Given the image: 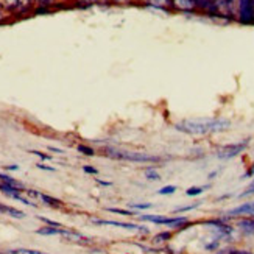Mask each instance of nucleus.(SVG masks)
<instances>
[{
	"label": "nucleus",
	"mask_w": 254,
	"mask_h": 254,
	"mask_svg": "<svg viewBox=\"0 0 254 254\" xmlns=\"http://www.w3.org/2000/svg\"><path fill=\"white\" fill-rule=\"evenodd\" d=\"M231 127V122L226 119H189L183 120L175 125V128L192 136L214 134V132H223Z\"/></svg>",
	"instance_id": "1"
},
{
	"label": "nucleus",
	"mask_w": 254,
	"mask_h": 254,
	"mask_svg": "<svg viewBox=\"0 0 254 254\" xmlns=\"http://www.w3.org/2000/svg\"><path fill=\"white\" fill-rule=\"evenodd\" d=\"M106 154L116 159H122V161H132V162H159L161 158L158 156H151L147 153H139V151H125V150H114V148H108Z\"/></svg>",
	"instance_id": "2"
},
{
	"label": "nucleus",
	"mask_w": 254,
	"mask_h": 254,
	"mask_svg": "<svg viewBox=\"0 0 254 254\" xmlns=\"http://www.w3.org/2000/svg\"><path fill=\"white\" fill-rule=\"evenodd\" d=\"M236 19L240 24H254V0H237L236 2Z\"/></svg>",
	"instance_id": "3"
},
{
	"label": "nucleus",
	"mask_w": 254,
	"mask_h": 254,
	"mask_svg": "<svg viewBox=\"0 0 254 254\" xmlns=\"http://www.w3.org/2000/svg\"><path fill=\"white\" fill-rule=\"evenodd\" d=\"M143 222H151V223H158V225H165V226H172V228H180L184 223H187L186 217H161V215H140Z\"/></svg>",
	"instance_id": "4"
},
{
	"label": "nucleus",
	"mask_w": 254,
	"mask_h": 254,
	"mask_svg": "<svg viewBox=\"0 0 254 254\" xmlns=\"http://www.w3.org/2000/svg\"><path fill=\"white\" fill-rule=\"evenodd\" d=\"M247 147H248V139L237 142V143H229V145H225L222 150L218 151V158L220 159H231V158L237 156V154H240Z\"/></svg>",
	"instance_id": "5"
},
{
	"label": "nucleus",
	"mask_w": 254,
	"mask_h": 254,
	"mask_svg": "<svg viewBox=\"0 0 254 254\" xmlns=\"http://www.w3.org/2000/svg\"><path fill=\"white\" fill-rule=\"evenodd\" d=\"M195 6L198 13L207 14L211 17H220V9L217 0H195Z\"/></svg>",
	"instance_id": "6"
},
{
	"label": "nucleus",
	"mask_w": 254,
	"mask_h": 254,
	"mask_svg": "<svg viewBox=\"0 0 254 254\" xmlns=\"http://www.w3.org/2000/svg\"><path fill=\"white\" fill-rule=\"evenodd\" d=\"M95 225H108V226H119V228H125V229H132V231H140V233L148 234V229L134 225V223H124V222H114V220H92Z\"/></svg>",
	"instance_id": "7"
},
{
	"label": "nucleus",
	"mask_w": 254,
	"mask_h": 254,
	"mask_svg": "<svg viewBox=\"0 0 254 254\" xmlns=\"http://www.w3.org/2000/svg\"><path fill=\"white\" fill-rule=\"evenodd\" d=\"M220 17H236V2L237 0H217Z\"/></svg>",
	"instance_id": "8"
},
{
	"label": "nucleus",
	"mask_w": 254,
	"mask_h": 254,
	"mask_svg": "<svg viewBox=\"0 0 254 254\" xmlns=\"http://www.w3.org/2000/svg\"><path fill=\"white\" fill-rule=\"evenodd\" d=\"M170 8L181 13H195V0H170Z\"/></svg>",
	"instance_id": "9"
},
{
	"label": "nucleus",
	"mask_w": 254,
	"mask_h": 254,
	"mask_svg": "<svg viewBox=\"0 0 254 254\" xmlns=\"http://www.w3.org/2000/svg\"><path fill=\"white\" fill-rule=\"evenodd\" d=\"M251 214H254V201L244 203L242 206H239V207H236V209H233V211L228 212V215H231V217H234V215H251Z\"/></svg>",
	"instance_id": "10"
},
{
	"label": "nucleus",
	"mask_w": 254,
	"mask_h": 254,
	"mask_svg": "<svg viewBox=\"0 0 254 254\" xmlns=\"http://www.w3.org/2000/svg\"><path fill=\"white\" fill-rule=\"evenodd\" d=\"M0 212L6 214L9 217H14V218H24L25 217V214L22 211H19V209H14L11 206H5V204H0Z\"/></svg>",
	"instance_id": "11"
},
{
	"label": "nucleus",
	"mask_w": 254,
	"mask_h": 254,
	"mask_svg": "<svg viewBox=\"0 0 254 254\" xmlns=\"http://www.w3.org/2000/svg\"><path fill=\"white\" fill-rule=\"evenodd\" d=\"M143 3L154 6V8H159V9H165V11L172 9L170 8V0H143Z\"/></svg>",
	"instance_id": "12"
},
{
	"label": "nucleus",
	"mask_w": 254,
	"mask_h": 254,
	"mask_svg": "<svg viewBox=\"0 0 254 254\" xmlns=\"http://www.w3.org/2000/svg\"><path fill=\"white\" fill-rule=\"evenodd\" d=\"M0 6L9 13H16L19 8V0H0Z\"/></svg>",
	"instance_id": "13"
},
{
	"label": "nucleus",
	"mask_w": 254,
	"mask_h": 254,
	"mask_svg": "<svg viewBox=\"0 0 254 254\" xmlns=\"http://www.w3.org/2000/svg\"><path fill=\"white\" fill-rule=\"evenodd\" d=\"M239 226L247 231V233H254V217L251 218H245V220H240L239 222Z\"/></svg>",
	"instance_id": "14"
},
{
	"label": "nucleus",
	"mask_w": 254,
	"mask_h": 254,
	"mask_svg": "<svg viewBox=\"0 0 254 254\" xmlns=\"http://www.w3.org/2000/svg\"><path fill=\"white\" fill-rule=\"evenodd\" d=\"M39 198L41 200L46 203V204H49V206H52V207H60L63 203L60 201V200H57V198H52V196H49V195H46V193H39Z\"/></svg>",
	"instance_id": "15"
},
{
	"label": "nucleus",
	"mask_w": 254,
	"mask_h": 254,
	"mask_svg": "<svg viewBox=\"0 0 254 254\" xmlns=\"http://www.w3.org/2000/svg\"><path fill=\"white\" fill-rule=\"evenodd\" d=\"M0 181L2 183H5V184H9V186H14V187H19V189H24V186H22L19 181H16V180H13L11 176H8V175H3V173H0Z\"/></svg>",
	"instance_id": "16"
},
{
	"label": "nucleus",
	"mask_w": 254,
	"mask_h": 254,
	"mask_svg": "<svg viewBox=\"0 0 254 254\" xmlns=\"http://www.w3.org/2000/svg\"><path fill=\"white\" fill-rule=\"evenodd\" d=\"M170 239H172L170 231H165V233H159V234L154 236V242H156V244H162V242H167Z\"/></svg>",
	"instance_id": "17"
},
{
	"label": "nucleus",
	"mask_w": 254,
	"mask_h": 254,
	"mask_svg": "<svg viewBox=\"0 0 254 254\" xmlns=\"http://www.w3.org/2000/svg\"><path fill=\"white\" fill-rule=\"evenodd\" d=\"M145 176H147L150 181H158V180H161L159 178V173L156 170H153V169H147L145 170Z\"/></svg>",
	"instance_id": "18"
},
{
	"label": "nucleus",
	"mask_w": 254,
	"mask_h": 254,
	"mask_svg": "<svg viewBox=\"0 0 254 254\" xmlns=\"http://www.w3.org/2000/svg\"><path fill=\"white\" fill-rule=\"evenodd\" d=\"M109 212H114V214H120V215H128V217H132L134 212L131 211H125V209H117V207H108Z\"/></svg>",
	"instance_id": "19"
},
{
	"label": "nucleus",
	"mask_w": 254,
	"mask_h": 254,
	"mask_svg": "<svg viewBox=\"0 0 254 254\" xmlns=\"http://www.w3.org/2000/svg\"><path fill=\"white\" fill-rule=\"evenodd\" d=\"M6 254H47V253H41L35 250H16V251H8Z\"/></svg>",
	"instance_id": "20"
},
{
	"label": "nucleus",
	"mask_w": 254,
	"mask_h": 254,
	"mask_svg": "<svg viewBox=\"0 0 254 254\" xmlns=\"http://www.w3.org/2000/svg\"><path fill=\"white\" fill-rule=\"evenodd\" d=\"M175 190H176V186H165L161 190H158V193L159 195H172V193H175Z\"/></svg>",
	"instance_id": "21"
},
{
	"label": "nucleus",
	"mask_w": 254,
	"mask_h": 254,
	"mask_svg": "<svg viewBox=\"0 0 254 254\" xmlns=\"http://www.w3.org/2000/svg\"><path fill=\"white\" fill-rule=\"evenodd\" d=\"M78 151H80V153H84L86 156H94V154H95L94 148L87 147V145H83V143H81V145H78Z\"/></svg>",
	"instance_id": "22"
},
{
	"label": "nucleus",
	"mask_w": 254,
	"mask_h": 254,
	"mask_svg": "<svg viewBox=\"0 0 254 254\" xmlns=\"http://www.w3.org/2000/svg\"><path fill=\"white\" fill-rule=\"evenodd\" d=\"M206 189V187H190V189H187V195L189 196H195V195H200L203 193V190Z\"/></svg>",
	"instance_id": "23"
},
{
	"label": "nucleus",
	"mask_w": 254,
	"mask_h": 254,
	"mask_svg": "<svg viewBox=\"0 0 254 254\" xmlns=\"http://www.w3.org/2000/svg\"><path fill=\"white\" fill-rule=\"evenodd\" d=\"M116 5H132V3H143V0H113Z\"/></svg>",
	"instance_id": "24"
},
{
	"label": "nucleus",
	"mask_w": 254,
	"mask_h": 254,
	"mask_svg": "<svg viewBox=\"0 0 254 254\" xmlns=\"http://www.w3.org/2000/svg\"><path fill=\"white\" fill-rule=\"evenodd\" d=\"M198 204H192V206H184V207H178V209H175L173 214H180V212H187V211H192V209H195Z\"/></svg>",
	"instance_id": "25"
},
{
	"label": "nucleus",
	"mask_w": 254,
	"mask_h": 254,
	"mask_svg": "<svg viewBox=\"0 0 254 254\" xmlns=\"http://www.w3.org/2000/svg\"><path fill=\"white\" fill-rule=\"evenodd\" d=\"M250 195H254V181L250 184V187H248V189H247L244 193H240V196H242V198H244V196H250Z\"/></svg>",
	"instance_id": "26"
},
{
	"label": "nucleus",
	"mask_w": 254,
	"mask_h": 254,
	"mask_svg": "<svg viewBox=\"0 0 254 254\" xmlns=\"http://www.w3.org/2000/svg\"><path fill=\"white\" fill-rule=\"evenodd\" d=\"M129 207H132V209H150V207H151V204H150V203H145V204L131 203V204H129Z\"/></svg>",
	"instance_id": "27"
},
{
	"label": "nucleus",
	"mask_w": 254,
	"mask_h": 254,
	"mask_svg": "<svg viewBox=\"0 0 254 254\" xmlns=\"http://www.w3.org/2000/svg\"><path fill=\"white\" fill-rule=\"evenodd\" d=\"M83 170H84L86 173H91V175H97V173H98L97 169H95V167H91V165H84Z\"/></svg>",
	"instance_id": "28"
},
{
	"label": "nucleus",
	"mask_w": 254,
	"mask_h": 254,
	"mask_svg": "<svg viewBox=\"0 0 254 254\" xmlns=\"http://www.w3.org/2000/svg\"><path fill=\"white\" fill-rule=\"evenodd\" d=\"M73 2H75L76 5L86 6V5H91V3H94V0H73Z\"/></svg>",
	"instance_id": "29"
},
{
	"label": "nucleus",
	"mask_w": 254,
	"mask_h": 254,
	"mask_svg": "<svg viewBox=\"0 0 254 254\" xmlns=\"http://www.w3.org/2000/svg\"><path fill=\"white\" fill-rule=\"evenodd\" d=\"M36 3H38L39 6H47V5L52 3V0H36Z\"/></svg>",
	"instance_id": "30"
},
{
	"label": "nucleus",
	"mask_w": 254,
	"mask_h": 254,
	"mask_svg": "<svg viewBox=\"0 0 254 254\" xmlns=\"http://www.w3.org/2000/svg\"><path fill=\"white\" fill-rule=\"evenodd\" d=\"M33 154H36V156H39V158H42V159H50V156L49 154H44V153H41V151H31Z\"/></svg>",
	"instance_id": "31"
},
{
	"label": "nucleus",
	"mask_w": 254,
	"mask_h": 254,
	"mask_svg": "<svg viewBox=\"0 0 254 254\" xmlns=\"http://www.w3.org/2000/svg\"><path fill=\"white\" fill-rule=\"evenodd\" d=\"M94 3H98V5H109V3H113V0H94Z\"/></svg>",
	"instance_id": "32"
},
{
	"label": "nucleus",
	"mask_w": 254,
	"mask_h": 254,
	"mask_svg": "<svg viewBox=\"0 0 254 254\" xmlns=\"http://www.w3.org/2000/svg\"><path fill=\"white\" fill-rule=\"evenodd\" d=\"M250 176H254V165H253V167H251V169L244 175V178H250Z\"/></svg>",
	"instance_id": "33"
},
{
	"label": "nucleus",
	"mask_w": 254,
	"mask_h": 254,
	"mask_svg": "<svg viewBox=\"0 0 254 254\" xmlns=\"http://www.w3.org/2000/svg\"><path fill=\"white\" fill-rule=\"evenodd\" d=\"M38 169H42V170H49V172H53V170H55L53 167H47V165H42V164H38Z\"/></svg>",
	"instance_id": "34"
},
{
	"label": "nucleus",
	"mask_w": 254,
	"mask_h": 254,
	"mask_svg": "<svg viewBox=\"0 0 254 254\" xmlns=\"http://www.w3.org/2000/svg\"><path fill=\"white\" fill-rule=\"evenodd\" d=\"M17 165H5V170H17Z\"/></svg>",
	"instance_id": "35"
},
{
	"label": "nucleus",
	"mask_w": 254,
	"mask_h": 254,
	"mask_svg": "<svg viewBox=\"0 0 254 254\" xmlns=\"http://www.w3.org/2000/svg\"><path fill=\"white\" fill-rule=\"evenodd\" d=\"M228 254H251L248 251H229Z\"/></svg>",
	"instance_id": "36"
},
{
	"label": "nucleus",
	"mask_w": 254,
	"mask_h": 254,
	"mask_svg": "<svg viewBox=\"0 0 254 254\" xmlns=\"http://www.w3.org/2000/svg\"><path fill=\"white\" fill-rule=\"evenodd\" d=\"M49 150H52V151H55V153H63V150H60V148H55V147H49Z\"/></svg>",
	"instance_id": "37"
}]
</instances>
